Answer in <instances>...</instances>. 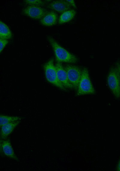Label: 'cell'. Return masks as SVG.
Returning <instances> with one entry per match:
<instances>
[{"mask_svg":"<svg viewBox=\"0 0 120 171\" xmlns=\"http://www.w3.org/2000/svg\"><path fill=\"white\" fill-rule=\"evenodd\" d=\"M47 39L52 48L57 62L74 63L77 62L78 58L76 56L62 47L53 38L48 37Z\"/></svg>","mask_w":120,"mask_h":171,"instance_id":"obj_1","label":"cell"},{"mask_svg":"<svg viewBox=\"0 0 120 171\" xmlns=\"http://www.w3.org/2000/svg\"><path fill=\"white\" fill-rule=\"evenodd\" d=\"M57 15L53 10L49 11L40 20V23L46 26H51L55 25L57 22Z\"/></svg>","mask_w":120,"mask_h":171,"instance_id":"obj_11","label":"cell"},{"mask_svg":"<svg viewBox=\"0 0 120 171\" xmlns=\"http://www.w3.org/2000/svg\"><path fill=\"white\" fill-rule=\"evenodd\" d=\"M76 13L75 10L72 9L63 12L59 18L58 24H62L70 21L74 18Z\"/></svg>","mask_w":120,"mask_h":171,"instance_id":"obj_12","label":"cell"},{"mask_svg":"<svg viewBox=\"0 0 120 171\" xmlns=\"http://www.w3.org/2000/svg\"><path fill=\"white\" fill-rule=\"evenodd\" d=\"M43 7L27 5L23 9L22 13L26 16L35 20H40L48 12Z\"/></svg>","mask_w":120,"mask_h":171,"instance_id":"obj_6","label":"cell"},{"mask_svg":"<svg viewBox=\"0 0 120 171\" xmlns=\"http://www.w3.org/2000/svg\"><path fill=\"white\" fill-rule=\"evenodd\" d=\"M55 66L58 78L63 86L67 90L68 89H73L69 80L67 72L62 63L57 62Z\"/></svg>","mask_w":120,"mask_h":171,"instance_id":"obj_8","label":"cell"},{"mask_svg":"<svg viewBox=\"0 0 120 171\" xmlns=\"http://www.w3.org/2000/svg\"><path fill=\"white\" fill-rule=\"evenodd\" d=\"M0 39H8L12 38V34L8 27L4 23L0 21Z\"/></svg>","mask_w":120,"mask_h":171,"instance_id":"obj_13","label":"cell"},{"mask_svg":"<svg viewBox=\"0 0 120 171\" xmlns=\"http://www.w3.org/2000/svg\"><path fill=\"white\" fill-rule=\"evenodd\" d=\"M0 126L7 124L20 120L21 118L18 116H8L1 115L0 116Z\"/></svg>","mask_w":120,"mask_h":171,"instance_id":"obj_14","label":"cell"},{"mask_svg":"<svg viewBox=\"0 0 120 171\" xmlns=\"http://www.w3.org/2000/svg\"><path fill=\"white\" fill-rule=\"evenodd\" d=\"M71 6H73L75 8H76L75 2L74 0H66Z\"/></svg>","mask_w":120,"mask_h":171,"instance_id":"obj_17","label":"cell"},{"mask_svg":"<svg viewBox=\"0 0 120 171\" xmlns=\"http://www.w3.org/2000/svg\"><path fill=\"white\" fill-rule=\"evenodd\" d=\"M8 43L7 39H0V52H1Z\"/></svg>","mask_w":120,"mask_h":171,"instance_id":"obj_16","label":"cell"},{"mask_svg":"<svg viewBox=\"0 0 120 171\" xmlns=\"http://www.w3.org/2000/svg\"><path fill=\"white\" fill-rule=\"evenodd\" d=\"M64 67L73 89H77L82 76V69L76 66L71 64H67Z\"/></svg>","mask_w":120,"mask_h":171,"instance_id":"obj_5","label":"cell"},{"mask_svg":"<svg viewBox=\"0 0 120 171\" xmlns=\"http://www.w3.org/2000/svg\"><path fill=\"white\" fill-rule=\"evenodd\" d=\"M49 9L59 13H62L70 10L71 6L66 1L56 0L50 2L46 6Z\"/></svg>","mask_w":120,"mask_h":171,"instance_id":"obj_9","label":"cell"},{"mask_svg":"<svg viewBox=\"0 0 120 171\" xmlns=\"http://www.w3.org/2000/svg\"><path fill=\"white\" fill-rule=\"evenodd\" d=\"M0 154L2 158L19 161V159L14 151L10 140L7 139L0 140Z\"/></svg>","mask_w":120,"mask_h":171,"instance_id":"obj_7","label":"cell"},{"mask_svg":"<svg viewBox=\"0 0 120 171\" xmlns=\"http://www.w3.org/2000/svg\"><path fill=\"white\" fill-rule=\"evenodd\" d=\"M108 86L116 98H120V76L116 67H112L109 72L107 77Z\"/></svg>","mask_w":120,"mask_h":171,"instance_id":"obj_4","label":"cell"},{"mask_svg":"<svg viewBox=\"0 0 120 171\" xmlns=\"http://www.w3.org/2000/svg\"><path fill=\"white\" fill-rule=\"evenodd\" d=\"M44 68L46 79L50 83L62 90H67L58 78L53 58L50 59L44 64Z\"/></svg>","mask_w":120,"mask_h":171,"instance_id":"obj_2","label":"cell"},{"mask_svg":"<svg viewBox=\"0 0 120 171\" xmlns=\"http://www.w3.org/2000/svg\"><path fill=\"white\" fill-rule=\"evenodd\" d=\"M116 67L118 70L120 76V63L119 62H118L116 63Z\"/></svg>","mask_w":120,"mask_h":171,"instance_id":"obj_18","label":"cell"},{"mask_svg":"<svg viewBox=\"0 0 120 171\" xmlns=\"http://www.w3.org/2000/svg\"><path fill=\"white\" fill-rule=\"evenodd\" d=\"M117 169L118 171H120V160L118 165Z\"/></svg>","mask_w":120,"mask_h":171,"instance_id":"obj_19","label":"cell"},{"mask_svg":"<svg viewBox=\"0 0 120 171\" xmlns=\"http://www.w3.org/2000/svg\"><path fill=\"white\" fill-rule=\"evenodd\" d=\"M20 120L3 125L1 128L0 139H6L14 129L19 124Z\"/></svg>","mask_w":120,"mask_h":171,"instance_id":"obj_10","label":"cell"},{"mask_svg":"<svg viewBox=\"0 0 120 171\" xmlns=\"http://www.w3.org/2000/svg\"><path fill=\"white\" fill-rule=\"evenodd\" d=\"M76 95L77 96L93 94L95 90L89 76L88 69L86 68L82 69V74Z\"/></svg>","mask_w":120,"mask_h":171,"instance_id":"obj_3","label":"cell"},{"mask_svg":"<svg viewBox=\"0 0 120 171\" xmlns=\"http://www.w3.org/2000/svg\"><path fill=\"white\" fill-rule=\"evenodd\" d=\"M47 1H43L41 0H24V2L28 5H33L35 6L44 7L46 6L48 3V2H46Z\"/></svg>","mask_w":120,"mask_h":171,"instance_id":"obj_15","label":"cell"}]
</instances>
